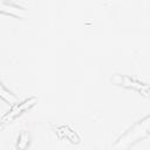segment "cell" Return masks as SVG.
Wrapping results in <instances>:
<instances>
[{"instance_id":"277c9868","label":"cell","mask_w":150,"mask_h":150,"mask_svg":"<svg viewBox=\"0 0 150 150\" xmlns=\"http://www.w3.org/2000/svg\"><path fill=\"white\" fill-rule=\"evenodd\" d=\"M112 81H114L115 83H117V84H122V86H125V87L136 88V89H138L139 91L144 90V94L148 95V89H143V84H142V83H139V82H137V81H134V80H131V79H129V77H123V76H121V75H115L114 79H112Z\"/></svg>"},{"instance_id":"7a4b0ae2","label":"cell","mask_w":150,"mask_h":150,"mask_svg":"<svg viewBox=\"0 0 150 150\" xmlns=\"http://www.w3.org/2000/svg\"><path fill=\"white\" fill-rule=\"evenodd\" d=\"M36 101H38L36 97H29V98L25 100V101L21 102V103L14 104V107L12 108V110L8 111V114H6V115L4 116V118L1 120V122H2V123H6V122H9V121L14 120V118H15L18 115H20L22 111H25V110L29 109L30 107H33V105L36 103Z\"/></svg>"},{"instance_id":"5b68a950","label":"cell","mask_w":150,"mask_h":150,"mask_svg":"<svg viewBox=\"0 0 150 150\" xmlns=\"http://www.w3.org/2000/svg\"><path fill=\"white\" fill-rule=\"evenodd\" d=\"M0 97L9 104H16L18 103V97L13 93H11L7 88H5L1 82H0Z\"/></svg>"},{"instance_id":"3957f363","label":"cell","mask_w":150,"mask_h":150,"mask_svg":"<svg viewBox=\"0 0 150 150\" xmlns=\"http://www.w3.org/2000/svg\"><path fill=\"white\" fill-rule=\"evenodd\" d=\"M0 12L16 15V16H26V11L21 8L20 6L13 4V2H7V1H0Z\"/></svg>"},{"instance_id":"8992f818","label":"cell","mask_w":150,"mask_h":150,"mask_svg":"<svg viewBox=\"0 0 150 150\" xmlns=\"http://www.w3.org/2000/svg\"><path fill=\"white\" fill-rule=\"evenodd\" d=\"M29 145V135L26 131H22L19 136V142H18V148L21 150H25Z\"/></svg>"},{"instance_id":"6da1fadb","label":"cell","mask_w":150,"mask_h":150,"mask_svg":"<svg viewBox=\"0 0 150 150\" xmlns=\"http://www.w3.org/2000/svg\"><path fill=\"white\" fill-rule=\"evenodd\" d=\"M149 121L150 117L145 116L142 121L135 123L129 130H127L114 144V150H127L137 141L144 138L149 134Z\"/></svg>"}]
</instances>
